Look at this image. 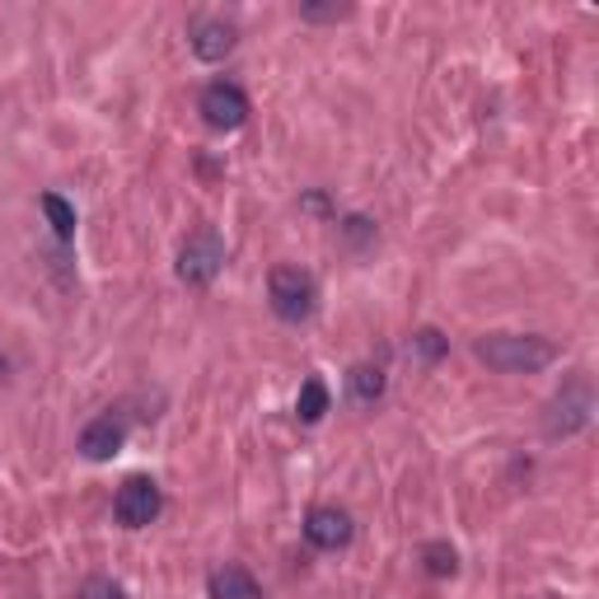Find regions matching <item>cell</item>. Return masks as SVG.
Listing matches in <instances>:
<instances>
[{"label": "cell", "instance_id": "obj_14", "mask_svg": "<svg viewBox=\"0 0 599 599\" xmlns=\"http://www.w3.org/2000/svg\"><path fill=\"white\" fill-rule=\"evenodd\" d=\"M421 562H427L431 576H454V572H460V558H454L450 543H427V548H421Z\"/></svg>", "mask_w": 599, "mask_h": 599}, {"label": "cell", "instance_id": "obj_10", "mask_svg": "<svg viewBox=\"0 0 599 599\" xmlns=\"http://www.w3.org/2000/svg\"><path fill=\"white\" fill-rule=\"evenodd\" d=\"M211 599H262V586L244 566H216L211 572Z\"/></svg>", "mask_w": 599, "mask_h": 599}, {"label": "cell", "instance_id": "obj_6", "mask_svg": "<svg viewBox=\"0 0 599 599\" xmlns=\"http://www.w3.org/2000/svg\"><path fill=\"white\" fill-rule=\"evenodd\" d=\"M160 506H164V497H160V487H155V478H127L113 497V515H118V525H127V529H146L150 519L160 515Z\"/></svg>", "mask_w": 599, "mask_h": 599}, {"label": "cell", "instance_id": "obj_11", "mask_svg": "<svg viewBox=\"0 0 599 599\" xmlns=\"http://www.w3.org/2000/svg\"><path fill=\"white\" fill-rule=\"evenodd\" d=\"M323 413H328V384L319 380V375H309L305 384H300V399H295V417L300 421H323Z\"/></svg>", "mask_w": 599, "mask_h": 599}, {"label": "cell", "instance_id": "obj_8", "mask_svg": "<svg viewBox=\"0 0 599 599\" xmlns=\"http://www.w3.org/2000/svg\"><path fill=\"white\" fill-rule=\"evenodd\" d=\"M352 534H356V525H352V515H346L342 506H314L309 519H305V539L314 548H323V553L346 548V543H352Z\"/></svg>", "mask_w": 599, "mask_h": 599}, {"label": "cell", "instance_id": "obj_18", "mask_svg": "<svg viewBox=\"0 0 599 599\" xmlns=\"http://www.w3.org/2000/svg\"><path fill=\"white\" fill-rule=\"evenodd\" d=\"M342 234H346V240H356V244H366V240H375V225H370V220H360V216H352V220H342Z\"/></svg>", "mask_w": 599, "mask_h": 599}, {"label": "cell", "instance_id": "obj_5", "mask_svg": "<svg viewBox=\"0 0 599 599\" xmlns=\"http://www.w3.org/2000/svg\"><path fill=\"white\" fill-rule=\"evenodd\" d=\"M197 108H201V118H207V127H216V132H240L248 122V94L230 81H216L201 89Z\"/></svg>", "mask_w": 599, "mask_h": 599}, {"label": "cell", "instance_id": "obj_4", "mask_svg": "<svg viewBox=\"0 0 599 599\" xmlns=\"http://www.w3.org/2000/svg\"><path fill=\"white\" fill-rule=\"evenodd\" d=\"M220 267H225V240H220L211 225L187 234L183 248H179V277L187 281V286H211Z\"/></svg>", "mask_w": 599, "mask_h": 599}, {"label": "cell", "instance_id": "obj_17", "mask_svg": "<svg viewBox=\"0 0 599 599\" xmlns=\"http://www.w3.org/2000/svg\"><path fill=\"white\" fill-rule=\"evenodd\" d=\"M81 599H127V590H122L118 580H108V576H89L81 586Z\"/></svg>", "mask_w": 599, "mask_h": 599}, {"label": "cell", "instance_id": "obj_9", "mask_svg": "<svg viewBox=\"0 0 599 599\" xmlns=\"http://www.w3.org/2000/svg\"><path fill=\"white\" fill-rule=\"evenodd\" d=\"M127 445V421L113 417V413H103V417H94L89 427L81 431V454L94 464H103V460H113V454Z\"/></svg>", "mask_w": 599, "mask_h": 599}, {"label": "cell", "instance_id": "obj_15", "mask_svg": "<svg viewBox=\"0 0 599 599\" xmlns=\"http://www.w3.org/2000/svg\"><path fill=\"white\" fill-rule=\"evenodd\" d=\"M413 352H417L421 360H427V366H436V360L450 352V342L440 338L436 328H417V333H413Z\"/></svg>", "mask_w": 599, "mask_h": 599}, {"label": "cell", "instance_id": "obj_1", "mask_svg": "<svg viewBox=\"0 0 599 599\" xmlns=\"http://www.w3.org/2000/svg\"><path fill=\"white\" fill-rule=\"evenodd\" d=\"M478 360L487 370H501V375H534L543 366H553L558 346L548 338H534V333H487L478 338Z\"/></svg>", "mask_w": 599, "mask_h": 599}, {"label": "cell", "instance_id": "obj_12", "mask_svg": "<svg viewBox=\"0 0 599 599\" xmlns=\"http://www.w3.org/2000/svg\"><path fill=\"white\" fill-rule=\"evenodd\" d=\"M352 399L356 403H380L384 399V370L380 366H356L352 370Z\"/></svg>", "mask_w": 599, "mask_h": 599}, {"label": "cell", "instance_id": "obj_2", "mask_svg": "<svg viewBox=\"0 0 599 599\" xmlns=\"http://www.w3.org/2000/svg\"><path fill=\"white\" fill-rule=\"evenodd\" d=\"M590 413H595V389H590V375H572L558 393H553V403H548V417H543V431L553 436V440H566V436H576V431H586L590 427Z\"/></svg>", "mask_w": 599, "mask_h": 599}, {"label": "cell", "instance_id": "obj_3", "mask_svg": "<svg viewBox=\"0 0 599 599\" xmlns=\"http://www.w3.org/2000/svg\"><path fill=\"white\" fill-rule=\"evenodd\" d=\"M267 300H272L277 319L305 323L314 314V277L300 272L291 262H281V267H272V277H267Z\"/></svg>", "mask_w": 599, "mask_h": 599}, {"label": "cell", "instance_id": "obj_7", "mask_svg": "<svg viewBox=\"0 0 599 599\" xmlns=\"http://www.w3.org/2000/svg\"><path fill=\"white\" fill-rule=\"evenodd\" d=\"M187 42H193V52L201 61H225L234 52V42H240V28L220 20V14H197L193 28H187Z\"/></svg>", "mask_w": 599, "mask_h": 599}, {"label": "cell", "instance_id": "obj_13", "mask_svg": "<svg viewBox=\"0 0 599 599\" xmlns=\"http://www.w3.org/2000/svg\"><path fill=\"white\" fill-rule=\"evenodd\" d=\"M42 216H47V225L57 230V240H71V234H75V207L66 197L42 193Z\"/></svg>", "mask_w": 599, "mask_h": 599}, {"label": "cell", "instance_id": "obj_19", "mask_svg": "<svg viewBox=\"0 0 599 599\" xmlns=\"http://www.w3.org/2000/svg\"><path fill=\"white\" fill-rule=\"evenodd\" d=\"M10 380V360H5V352H0V384Z\"/></svg>", "mask_w": 599, "mask_h": 599}, {"label": "cell", "instance_id": "obj_16", "mask_svg": "<svg viewBox=\"0 0 599 599\" xmlns=\"http://www.w3.org/2000/svg\"><path fill=\"white\" fill-rule=\"evenodd\" d=\"M295 14L300 20H309V24H338V20L352 14V5H314V0H300Z\"/></svg>", "mask_w": 599, "mask_h": 599}]
</instances>
